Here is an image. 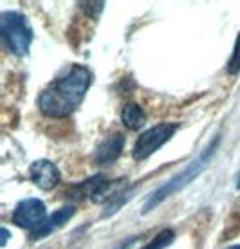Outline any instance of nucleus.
Instances as JSON below:
<instances>
[{
	"instance_id": "obj_1",
	"label": "nucleus",
	"mask_w": 240,
	"mask_h": 249,
	"mask_svg": "<svg viewBox=\"0 0 240 249\" xmlns=\"http://www.w3.org/2000/svg\"><path fill=\"white\" fill-rule=\"evenodd\" d=\"M92 83V74L85 65H71L60 78L51 81L40 92L38 108L47 118H67L81 105Z\"/></svg>"
},
{
	"instance_id": "obj_2",
	"label": "nucleus",
	"mask_w": 240,
	"mask_h": 249,
	"mask_svg": "<svg viewBox=\"0 0 240 249\" xmlns=\"http://www.w3.org/2000/svg\"><path fill=\"white\" fill-rule=\"evenodd\" d=\"M219 137H215L211 143L208 144V148L204 150L203 154L197 157V159H193V161L186 166L183 172H179L177 175H173L170 181H166L163 186H159L157 190H155L152 195H148L147 202L143 204V213H148L152 212L155 206H159L161 202H165V200L168 199V197H172V195H175V193H179L183 188H186L188 184H190L193 179H197L199 175L203 174L204 170L208 168L209 161H211V157H213V154L217 152V148H219Z\"/></svg>"
},
{
	"instance_id": "obj_3",
	"label": "nucleus",
	"mask_w": 240,
	"mask_h": 249,
	"mask_svg": "<svg viewBox=\"0 0 240 249\" xmlns=\"http://www.w3.org/2000/svg\"><path fill=\"white\" fill-rule=\"evenodd\" d=\"M0 35L4 45L15 56H25L35 36L27 17L18 11H4L0 15Z\"/></svg>"
},
{
	"instance_id": "obj_4",
	"label": "nucleus",
	"mask_w": 240,
	"mask_h": 249,
	"mask_svg": "<svg viewBox=\"0 0 240 249\" xmlns=\"http://www.w3.org/2000/svg\"><path fill=\"white\" fill-rule=\"evenodd\" d=\"M179 124L177 123H159L148 128L137 137L134 150H132V156L136 161H145L150 156H154L155 152L166 144L170 139L173 137V134L177 132Z\"/></svg>"
},
{
	"instance_id": "obj_5",
	"label": "nucleus",
	"mask_w": 240,
	"mask_h": 249,
	"mask_svg": "<svg viewBox=\"0 0 240 249\" xmlns=\"http://www.w3.org/2000/svg\"><path fill=\"white\" fill-rule=\"evenodd\" d=\"M45 218H47V206L37 197L20 200L13 212V224L29 231L37 230Z\"/></svg>"
},
{
	"instance_id": "obj_6",
	"label": "nucleus",
	"mask_w": 240,
	"mask_h": 249,
	"mask_svg": "<svg viewBox=\"0 0 240 249\" xmlns=\"http://www.w3.org/2000/svg\"><path fill=\"white\" fill-rule=\"evenodd\" d=\"M29 179L35 186H38L43 192H51L60 184V170L55 162L49 159H37L29 166Z\"/></svg>"
},
{
	"instance_id": "obj_7",
	"label": "nucleus",
	"mask_w": 240,
	"mask_h": 249,
	"mask_svg": "<svg viewBox=\"0 0 240 249\" xmlns=\"http://www.w3.org/2000/svg\"><path fill=\"white\" fill-rule=\"evenodd\" d=\"M111 190V181L105 175H94L91 179L81 181L73 188V192L69 193V197L74 200L91 199L94 202H99Z\"/></svg>"
},
{
	"instance_id": "obj_8",
	"label": "nucleus",
	"mask_w": 240,
	"mask_h": 249,
	"mask_svg": "<svg viewBox=\"0 0 240 249\" xmlns=\"http://www.w3.org/2000/svg\"><path fill=\"white\" fill-rule=\"evenodd\" d=\"M125 148V137L123 134H112L107 139H103L101 143L98 144V148L94 152V162L98 166H111L119 159L121 152Z\"/></svg>"
},
{
	"instance_id": "obj_9",
	"label": "nucleus",
	"mask_w": 240,
	"mask_h": 249,
	"mask_svg": "<svg viewBox=\"0 0 240 249\" xmlns=\"http://www.w3.org/2000/svg\"><path fill=\"white\" fill-rule=\"evenodd\" d=\"M74 213H76V208H74L73 204L63 206V208H60V210H56V212L53 213L51 217H47L42 222V224L38 226L37 230L31 231V238H35V240L45 238L47 235H51V233H53L55 230L62 228L63 224H67L69 220L74 217Z\"/></svg>"
},
{
	"instance_id": "obj_10",
	"label": "nucleus",
	"mask_w": 240,
	"mask_h": 249,
	"mask_svg": "<svg viewBox=\"0 0 240 249\" xmlns=\"http://www.w3.org/2000/svg\"><path fill=\"white\" fill-rule=\"evenodd\" d=\"M121 121H123V124L127 128H130V130H139L147 123V114H145L141 105L130 101V103H127L123 107V110H121Z\"/></svg>"
},
{
	"instance_id": "obj_11",
	"label": "nucleus",
	"mask_w": 240,
	"mask_h": 249,
	"mask_svg": "<svg viewBox=\"0 0 240 249\" xmlns=\"http://www.w3.org/2000/svg\"><path fill=\"white\" fill-rule=\"evenodd\" d=\"M173 240H175V231L166 228V230L159 231V233H157L147 246H143L141 249H165V248H168Z\"/></svg>"
},
{
	"instance_id": "obj_12",
	"label": "nucleus",
	"mask_w": 240,
	"mask_h": 249,
	"mask_svg": "<svg viewBox=\"0 0 240 249\" xmlns=\"http://www.w3.org/2000/svg\"><path fill=\"white\" fill-rule=\"evenodd\" d=\"M228 72L229 74H239L240 72V33L239 36H237L233 53H231V58H229L228 62Z\"/></svg>"
},
{
	"instance_id": "obj_13",
	"label": "nucleus",
	"mask_w": 240,
	"mask_h": 249,
	"mask_svg": "<svg viewBox=\"0 0 240 249\" xmlns=\"http://www.w3.org/2000/svg\"><path fill=\"white\" fill-rule=\"evenodd\" d=\"M7 240H9V231L6 228H2V248L7 244Z\"/></svg>"
},
{
	"instance_id": "obj_14",
	"label": "nucleus",
	"mask_w": 240,
	"mask_h": 249,
	"mask_svg": "<svg viewBox=\"0 0 240 249\" xmlns=\"http://www.w3.org/2000/svg\"><path fill=\"white\" fill-rule=\"evenodd\" d=\"M235 212H237L240 215V199L237 200V204H235Z\"/></svg>"
},
{
	"instance_id": "obj_15",
	"label": "nucleus",
	"mask_w": 240,
	"mask_h": 249,
	"mask_svg": "<svg viewBox=\"0 0 240 249\" xmlns=\"http://www.w3.org/2000/svg\"><path fill=\"white\" fill-rule=\"evenodd\" d=\"M226 249H240V244H235V246H229V248Z\"/></svg>"
},
{
	"instance_id": "obj_16",
	"label": "nucleus",
	"mask_w": 240,
	"mask_h": 249,
	"mask_svg": "<svg viewBox=\"0 0 240 249\" xmlns=\"http://www.w3.org/2000/svg\"><path fill=\"white\" fill-rule=\"evenodd\" d=\"M237 188H240V175H239V181H237Z\"/></svg>"
}]
</instances>
